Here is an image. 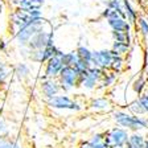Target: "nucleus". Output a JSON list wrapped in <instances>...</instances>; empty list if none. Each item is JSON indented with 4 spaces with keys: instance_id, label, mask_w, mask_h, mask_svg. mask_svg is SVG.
Here are the masks:
<instances>
[{
    "instance_id": "1",
    "label": "nucleus",
    "mask_w": 148,
    "mask_h": 148,
    "mask_svg": "<svg viewBox=\"0 0 148 148\" xmlns=\"http://www.w3.org/2000/svg\"><path fill=\"white\" fill-rule=\"evenodd\" d=\"M111 114H112L111 118L115 122V124L122 128H126L130 132L148 130V118L145 116H138V115H134L130 111L122 110V108L114 110Z\"/></svg>"
},
{
    "instance_id": "2",
    "label": "nucleus",
    "mask_w": 148,
    "mask_h": 148,
    "mask_svg": "<svg viewBox=\"0 0 148 148\" xmlns=\"http://www.w3.org/2000/svg\"><path fill=\"white\" fill-rule=\"evenodd\" d=\"M46 25H48V23H46V20L44 17L36 18L31 24L25 25L24 28L18 29L17 32H15V33L12 34L13 42H15L18 48H24V46L28 45V42H29V40H31L32 37H33L37 32H40L41 29H44Z\"/></svg>"
},
{
    "instance_id": "3",
    "label": "nucleus",
    "mask_w": 148,
    "mask_h": 148,
    "mask_svg": "<svg viewBox=\"0 0 148 148\" xmlns=\"http://www.w3.org/2000/svg\"><path fill=\"white\" fill-rule=\"evenodd\" d=\"M46 106L50 110L57 111H70V112H79L83 110V105L71 98L69 94L60 92L58 95L53 97V98L46 99Z\"/></svg>"
},
{
    "instance_id": "4",
    "label": "nucleus",
    "mask_w": 148,
    "mask_h": 148,
    "mask_svg": "<svg viewBox=\"0 0 148 148\" xmlns=\"http://www.w3.org/2000/svg\"><path fill=\"white\" fill-rule=\"evenodd\" d=\"M103 70L95 66H90L89 70L78 74V87H82L86 91L97 90L101 83Z\"/></svg>"
},
{
    "instance_id": "5",
    "label": "nucleus",
    "mask_w": 148,
    "mask_h": 148,
    "mask_svg": "<svg viewBox=\"0 0 148 148\" xmlns=\"http://www.w3.org/2000/svg\"><path fill=\"white\" fill-rule=\"evenodd\" d=\"M9 29L12 31V34L15 32H17L18 29L24 28L25 25L31 24L33 20L41 17H34L32 15V11H23L20 8H15L12 12H9Z\"/></svg>"
},
{
    "instance_id": "6",
    "label": "nucleus",
    "mask_w": 148,
    "mask_h": 148,
    "mask_svg": "<svg viewBox=\"0 0 148 148\" xmlns=\"http://www.w3.org/2000/svg\"><path fill=\"white\" fill-rule=\"evenodd\" d=\"M57 79H58L61 91L68 94L78 87V71L73 66H64Z\"/></svg>"
},
{
    "instance_id": "7",
    "label": "nucleus",
    "mask_w": 148,
    "mask_h": 148,
    "mask_svg": "<svg viewBox=\"0 0 148 148\" xmlns=\"http://www.w3.org/2000/svg\"><path fill=\"white\" fill-rule=\"evenodd\" d=\"M62 54H64V50H61L58 46L54 44V45L46 46V48H42V49H38V50H31L29 49L27 60L28 61H31L32 64L42 65V64H45L49 58H52L53 56H60V57H62Z\"/></svg>"
},
{
    "instance_id": "8",
    "label": "nucleus",
    "mask_w": 148,
    "mask_h": 148,
    "mask_svg": "<svg viewBox=\"0 0 148 148\" xmlns=\"http://www.w3.org/2000/svg\"><path fill=\"white\" fill-rule=\"evenodd\" d=\"M50 45H54V32H53V29H45L44 28L29 40L27 48L31 50H38Z\"/></svg>"
},
{
    "instance_id": "9",
    "label": "nucleus",
    "mask_w": 148,
    "mask_h": 148,
    "mask_svg": "<svg viewBox=\"0 0 148 148\" xmlns=\"http://www.w3.org/2000/svg\"><path fill=\"white\" fill-rule=\"evenodd\" d=\"M130 131L126 128H122L119 126L111 127L110 130L105 131V142L107 143L108 147L112 145H126L128 142Z\"/></svg>"
},
{
    "instance_id": "10",
    "label": "nucleus",
    "mask_w": 148,
    "mask_h": 148,
    "mask_svg": "<svg viewBox=\"0 0 148 148\" xmlns=\"http://www.w3.org/2000/svg\"><path fill=\"white\" fill-rule=\"evenodd\" d=\"M108 28L114 32H134V27L127 21L126 18L118 12L111 9V13L107 18H106Z\"/></svg>"
},
{
    "instance_id": "11",
    "label": "nucleus",
    "mask_w": 148,
    "mask_h": 148,
    "mask_svg": "<svg viewBox=\"0 0 148 148\" xmlns=\"http://www.w3.org/2000/svg\"><path fill=\"white\" fill-rule=\"evenodd\" d=\"M112 52L111 49H97L92 50V58H91V65L99 68L102 70H108L112 62Z\"/></svg>"
},
{
    "instance_id": "12",
    "label": "nucleus",
    "mask_w": 148,
    "mask_h": 148,
    "mask_svg": "<svg viewBox=\"0 0 148 148\" xmlns=\"http://www.w3.org/2000/svg\"><path fill=\"white\" fill-rule=\"evenodd\" d=\"M38 90H40L41 95L46 99L53 98V97L58 95L61 92V87H60V83L57 78H46L44 81H40L38 83Z\"/></svg>"
},
{
    "instance_id": "13",
    "label": "nucleus",
    "mask_w": 148,
    "mask_h": 148,
    "mask_svg": "<svg viewBox=\"0 0 148 148\" xmlns=\"http://www.w3.org/2000/svg\"><path fill=\"white\" fill-rule=\"evenodd\" d=\"M89 108L92 112H112L114 111V103L111 102L108 97H94L89 102Z\"/></svg>"
},
{
    "instance_id": "14",
    "label": "nucleus",
    "mask_w": 148,
    "mask_h": 148,
    "mask_svg": "<svg viewBox=\"0 0 148 148\" xmlns=\"http://www.w3.org/2000/svg\"><path fill=\"white\" fill-rule=\"evenodd\" d=\"M64 65H62L61 57L60 56H53L52 58H49L48 61L44 64V75L46 78H57L61 73Z\"/></svg>"
},
{
    "instance_id": "15",
    "label": "nucleus",
    "mask_w": 148,
    "mask_h": 148,
    "mask_svg": "<svg viewBox=\"0 0 148 148\" xmlns=\"http://www.w3.org/2000/svg\"><path fill=\"white\" fill-rule=\"evenodd\" d=\"M12 71H13V77H15L18 82H24L27 78L31 77V74H32L31 65H29V62H25V61L17 62L16 66L12 69Z\"/></svg>"
},
{
    "instance_id": "16",
    "label": "nucleus",
    "mask_w": 148,
    "mask_h": 148,
    "mask_svg": "<svg viewBox=\"0 0 148 148\" xmlns=\"http://www.w3.org/2000/svg\"><path fill=\"white\" fill-rule=\"evenodd\" d=\"M46 0H12L15 8H20L23 11H32V9H42V5Z\"/></svg>"
},
{
    "instance_id": "17",
    "label": "nucleus",
    "mask_w": 148,
    "mask_h": 148,
    "mask_svg": "<svg viewBox=\"0 0 148 148\" xmlns=\"http://www.w3.org/2000/svg\"><path fill=\"white\" fill-rule=\"evenodd\" d=\"M122 3H123L124 18H126L127 21H128L130 24H131L134 28H135L136 21H138V17H139L140 15H139V12L136 11V8L132 5V3H131L130 0H122Z\"/></svg>"
},
{
    "instance_id": "18",
    "label": "nucleus",
    "mask_w": 148,
    "mask_h": 148,
    "mask_svg": "<svg viewBox=\"0 0 148 148\" xmlns=\"http://www.w3.org/2000/svg\"><path fill=\"white\" fill-rule=\"evenodd\" d=\"M118 75H119V74L110 70V69H108V70H103V74H102V78H101V83H99L102 86V89H110V87L114 86L118 79Z\"/></svg>"
},
{
    "instance_id": "19",
    "label": "nucleus",
    "mask_w": 148,
    "mask_h": 148,
    "mask_svg": "<svg viewBox=\"0 0 148 148\" xmlns=\"http://www.w3.org/2000/svg\"><path fill=\"white\" fill-rule=\"evenodd\" d=\"M111 52L112 56L116 57V56H122V57H126L130 52H131V45L127 42H120V41H112V45H111Z\"/></svg>"
},
{
    "instance_id": "20",
    "label": "nucleus",
    "mask_w": 148,
    "mask_h": 148,
    "mask_svg": "<svg viewBox=\"0 0 148 148\" xmlns=\"http://www.w3.org/2000/svg\"><path fill=\"white\" fill-rule=\"evenodd\" d=\"M145 140H147V138H145L140 131H135V132H130L127 144L134 148H144Z\"/></svg>"
},
{
    "instance_id": "21",
    "label": "nucleus",
    "mask_w": 148,
    "mask_h": 148,
    "mask_svg": "<svg viewBox=\"0 0 148 148\" xmlns=\"http://www.w3.org/2000/svg\"><path fill=\"white\" fill-rule=\"evenodd\" d=\"M12 74H13L12 68L9 66L8 62H7L3 57H0V86L5 85Z\"/></svg>"
},
{
    "instance_id": "22",
    "label": "nucleus",
    "mask_w": 148,
    "mask_h": 148,
    "mask_svg": "<svg viewBox=\"0 0 148 148\" xmlns=\"http://www.w3.org/2000/svg\"><path fill=\"white\" fill-rule=\"evenodd\" d=\"M131 89H132L134 94L138 95V97L147 89V79H145V77L142 73L134 78V81L131 82Z\"/></svg>"
},
{
    "instance_id": "23",
    "label": "nucleus",
    "mask_w": 148,
    "mask_h": 148,
    "mask_svg": "<svg viewBox=\"0 0 148 148\" xmlns=\"http://www.w3.org/2000/svg\"><path fill=\"white\" fill-rule=\"evenodd\" d=\"M135 29L140 37L143 40H147L148 37V18L145 16H139L138 17V21H136V25H135Z\"/></svg>"
},
{
    "instance_id": "24",
    "label": "nucleus",
    "mask_w": 148,
    "mask_h": 148,
    "mask_svg": "<svg viewBox=\"0 0 148 148\" xmlns=\"http://www.w3.org/2000/svg\"><path fill=\"white\" fill-rule=\"evenodd\" d=\"M127 111H130L131 114L134 115H138V116H143V115H147L145 114V110L143 108L142 103L139 102L138 98H135L134 101L128 102L127 103Z\"/></svg>"
},
{
    "instance_id": "25",
    "label": "nucleus",
    "mask_w": 148,
    "mask_h": 148,
    "mask_svg": "<svg viewBox=\"0 0 148 148\" xmlns=\"http://www.w3.org/2000/svg\"><path fill=\"white\" fill-rule=\"evenodd\" d=\"M111 37H112V41L127 42V44H130V45H132V41H134L132 32H114V31H111Z\"/></svg>"
},
{
    "instance_id": "26",
    "label": "nucleus",
    "mask_w": 148,
    "mask_h": 148,
    "mask_svg": "<svg viewBox=\"0 0 148 148\" xmlns=\"http://www.w3.org/2000/svg\"><path fill=\"white\" fill-rule=\"evenodd\" d=\"M75 53H77V57L79 60H83V61L91 62L92 58V50L89 49L86 45H78L75 48Z\"/></svg>"
},
{
    "instance_id": "27",
    "label": "nucleus",
    "mask_w": 148,
    "mask_h": 148,
    "mask_svg": "<svg viewBox=\"0 0 148 148\" xmlns=\"http://www.w3.org/2000/svg\"><path fill=\"white\" fill-rule=\"evenodd\" d=\"M61 61L64 66H74L75 62L78 61V57H77V53L75 50H71V52H64L61 57Z\"/></svg>"
},
{
    "instance_id": "28",
    "label": "nucleus",
    "mask_w": 148,
    "mask_h": 148,
    "mask_svg": "<svg viewBox=\"0 0 148 148\" xmlns=\"http://www.w3.org/2000/svg\"><path fill=\"white\" fill-rule=\"evenodd\" d=\"M124 66H126V64H124V57H122V56H116V57H114L112 58V62H111V66H110V70L115 71V73L120 74L122 71L124 70Z\"/></svg>"
},
{
    "instance_id": "29",
    "label": "nucleus",
    "mask_w": 148,
    "mask_h": 148,
    "mask_svg": "<svg viewBox=\"0 0 148 148\" xmlns=\"http://www.w3.org/2000/svg\"><path fill=\"white\" fill-rule=\"evenodd\" d=\"M90 66H92L91 62H87V61H83V60H79V58H78V61L75 62V65H74L73 68L78 71V74H79V73H83V71L89 70Z\"/></svg>"
},
{
    "instance_id": "30",
    "label": "nucleus",
    "mask_w": 148,
    "mask_h": 148,
    "mask_svg": "<svg viewBox=\"0 0 148 148\" xmlns=\"http://www.w3.org/2000/svg\"><path fill=\"white\" fill-rule=\"evenodd\" d=\"M138 99H139V102L142 103L143 108L145 110V114L148 115V89H145L144 91L138 97Z\"/></svg>"
},
{
    "instance_id": "31",
    "label": "nucleus",
    "mask_w": 148,
    "mask_h": 148,
    "mask_svg": "<svg viewBox=\"0 0 148 148\" xmlns=\"http://www.w3.org/2000/svg\"><path fill=\"white\" fill-rule=\"evenodd\" d=\"M0 138H8V127L1 116H0Z\"/></svg>"
},
{
    "instance_id": "32",
    "label": "nucleus",
    "mask_w": 148,
    "mask_h": 148,
    "mask_svg": "<svg viewBox=\"0 0 148 148\" xmlns=\"http://www.w3.org/2000/svg\"><path fill=\"white\" fill-rule=\"evenodd\" d=\"M7 46H8V42H7L4 38H1V37H0V53L4 52V50L7 49Z\"/></svg>"
},
{
    "instance_id": "33",
    "label": "nucleus",
    "mask_w": 148,
    "mask_h": 148,
    "mask_svg": "<svg viewBox=\"0 0 148 148\" xmlns=\"http://www.w3.org/2000/svg\"><path fill=\"white\" fill-rule=\"evenodd\" d=\"M78 148H92V145L89 143V140H86V142H82V143H81Z\"/></svg>"
},
{
    "instance_id": "34",
    "label": "nucleus",
    "mask_w": 148,
    "mask_h": 148,
    "mask_svg": "<svg viewBox=\"0 0 148 148\" xmlns=\"http://www.w3.org/2000/svg\"><path fill=\"white\" fill-rule=\"evenodd\" d=\"M101 4H103V7H107V4L110 3V0H99Z\"/></svg>"
},
{
    "instance_id": "35",
    "label": "nucleus",
    "mask_w": 148,
    "mask_h": 148,
    "mask_svg": "<svg viewBox=\"0 0 148 148\" xmlns=\"http://www.w3.org/2000/svg\"><path fill=\"white\" fill-rule=\"evenodd\" d=\"M3 11H4V4H0V18H1V15H3Z\"/></svg>"
},
{
    "instance_id": "36",
    "label": "nucleus",
    "mask_w": 148,
    "mask_h": 148,
    "mask_svg": "<svg viewBox=\"0 0 148 148\" xmlns=\"http://www.w3.org/2000/svg\"><path fill=\"white\" fill-rule=\"evenodd\" d=\"M110 148H126V145H112Z\"/></svg>"
},
{
    "instance_id": "37",
    "label": "nucleus",
    "mask_w": 148,
    "mask_h": 148,
    "mask_svg": "<svg viewBox=\"0 0 148 148\" xmlns=\"http://www.w3.org/2000/svg\"><path fill=\"white\" fill-rule=\"evenodd\" d=\"M145 17L148 18V5H147V11H145Z\"/></svg>"
},
{
    "instance_id": "38",
    "label": "nucleus",
    "mask_w": 148,
    "mask_h": 148,
    "mask_svg": "<svg viewBox=\"0 0 148 148\" xmlns=\"http://www.w3.org/2000/svg\"><path fill=\"white\" fill-rule=\"evenodd\" d=\"M126 148H134V147H131V145H128V144H126Z\"/></svg>"
},
{
    "instance_id": "39",
    "label": "nucleus",
    "mask_w": 148,
    "mask_h": 148,
    "mask_svg": "<svg viewBox=\"0 0 148 148\" xmlns=\"http://www.w3.org/2000/svg\"><path fill=\"white\" fill-rule=\"evenodd\" d=\"M145 44H147V48H148V37H147V40H145Z\"/></svg>"
},
{
    "instance_id": "40",
    "label": "nucleus",
    "mask_w": 148,
    "mask_h": 148,
    "mask_svg": "<svg viewBox=\"0 0 148 148\" xmlns=\"http://www.w3.org/2000/svg\"><path fill=\"white\" fill-rule=\"evenodd\" d=\"M0 4H3V0H0Z\"/></svg>"
}]
</instances>
